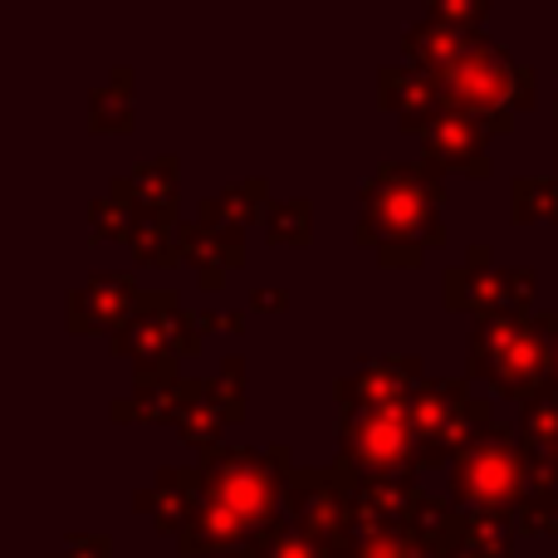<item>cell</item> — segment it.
I'll return each mask as SVG.
<instances>
[{"label": "cell", "instance_id": "d4e9b609", "mask_svg": "<svg viewBox=\"0 0 558 558\" xmlns=\"http://www.w3.org/2000/svg\"><path fill=\"white\" fill-rule=\"evenodd\" d=\"M520 436L539 461H558V392L544 387L534 402L520 407Z\"/></svg>", "mask_w": 558, "mask_h": 558}, {"label": "cell", "instance_id": "d6a6232c", "mask_svg": "<svg viewBox=\"0 0 558 558\" xmlns=\"http://www.w3.org/2000/svg\"><path fill=\"white\" fill-rule=\"evenodd\" d=\"M108 534H78V539H64L54 554H45V558H108Z\"/></svg>", "mask_w": 558, "mask_h": 558}, {"label": "cell", "instance_id": "ac0fdd59", "mask_svg": "<svg viewBox=\"0 0 558 558\" xmlns=\"http://www.w3.org/2000/svg\"><path fill=\"white\" fill-rule=\"evenodd\" d=\"M422 485L416 475H402V481H367L357 485L353 495V520H348V534H367V530H397V524H412V510L422 505Z\"/></svg>", "mask_w": 558, "mask_h": 558}, {"label": "cell", "instance_id": "8992f818", "mask_svg": "<svg viewBox=\"0 0 558 558\" xmlns=\"http://www.w3.org/2000/svg\"><path fill=\"white\" fill-rule=\"evenodd\" d=\"M412 422L416 471H426V465H451L461 451H471L495 426V407L465 377H426L412 392Z\"/></svg>", "mask_w": 558, "mask_h": 558}, {"label": "cell", "instance_id": "1f68e13d", "mask_svg": "<svg viewBox=\"0 0 558 558\" xmlns=\"http://www.w3.org/2000/svg\"><path fill=\"white\" fill-rule=\"evenodd\" d=\"M426 15L441 20V25H456V29H481V20L490 15V5H485V0H432Z\"/></svg>", "mask_w": 558, "mask_h": 558}, {"label": "cell", "instance_id": "603a6c76", "mask_svg": "<svg viewBox=\"0 0 558 558\" xmlns=\"http://www.w3.org/2000/svg\"><path fill=\"white\" fill-rule=\"evenodd\" d=\"M520 534H558V461H534L530 500L514 514Z\"/></svg>", "mask_w": 558, "mask_h": 558}, {"label": "cell", "instance_id": "9a60e30c", "mask_svg": "<svg viewBox=\"0 0 558 558\" xmlns=\"http://www.w3.org/2000/svg\"><path fill=\"white\" fill-rule=\"evenodd\" d=\"M177 251L192 265L202 289H221L226 275L245 265V231H211L202 221H177Z\"/></svg>", "mask_w": 558, "mask_h": 558}, {"label": "cell", "instance_id": "5b68a950", "mask_svg": "<svg viewBox=\"0 0 558 558\" xmlns=\"http://www.w3.org/2000/svg\"><path fill=\"white\" fill-rule=\"evenodd\" d=\"M534 461L539 456L524 446V436H514L510 426L495 422L471 451H461L451 461V500L461 510L475 514H520V505L530 500L534 485Z\"/></svg>", "mask_w": 558, "mask_h": 558}, {"label": "cell", "instance_id": "4dcf8cb0", "mask_svg": "<svg viewBox=\"0 0 558 558\" xmlns=\"http://www.w3.org/2000/svg\"><path fill=\"white\" fill-rule=\"evenodd\" d=\"M211 387H216V402L226 407V416L245 422V357L241 353L221 357V367L211 373Z\"/></svg>", "mask_w": 558, "mask_h": 558}, {"label": "cell", "instance_id": "2e32d148", "mask_svg": "<svg viewBox=\"0 0 558 558\" xmlns=\"http://www.w3.org/2000/svg\"><path fill=\"white\" fill-rule=\"evenodd\" d=\"M167 422L182 432L186 446H196V456H211L216 446H221V432L231 426V416L216 402L211 377H182L172 392V416H167Z\"/></svg>", "mask_w": 558, "mask_h": 558}, {"label": "cell", "instance_id": "7402d4cb", "mask_svg": "<svg viewBox=\"0 0 558 558\" xmlns=\"http://www.w3.org/2000/svg\"><path fill=\"white\" fill-rule=\"evenodd\" d=\"M88 128L94 133H128L133 128V64H118L108 84L88 94Z\"/></svg>", "mask_w": 558, "mask_h": 558}, {"label": "cell", "instance_id": "277c9868", "mask_svg": "<svg viewBox=\"0 0 558 558\" xmlns=\"http://www.w3.org/2000/svg\"><path fill=\"white\" fill-rule=\"evenodd\" d=\"M441 88H446V108H461L475 113L490 137L514 133V118L530 113L534 94H539V78L524 59H514L510 49H500L495 39L481 35V45L471 54H461L451 69H441Z\"/></svg>", "mask_w": 558, "mask_h": 558}, {"label": "cell", "instance_id": "3957f363", "mask_svg": "<svg viewBox=\"0 0 558 558\" xmlns=\"http://www.w3.org/2000/svg\"><path fill=\"white\" fill-rule=\"evenodd\" d=\"M554 343H558L554 308L524 318H481L471 328V338H465V373L524 407L549 387Z\"/></svg>", "mask_w": 558, "mask_h": 558}, {"label": "cell", "instance_id": "9c48e42d", "mask_svg": "<svg viewBox=\"0 0 558 558\" xmlns=\"http://www.w3.org/2000/svg\"><path fill=\"white\" fill-rule=\"evenodd\" d=\"M534 284L539 279L530 265L500 270L490 245H471L465 260L441 275V304L456 314H475V324L481 318H524L534 314Z\"/></svg>", "mask_w": 558, "mask_h": 558}, {"label": "cell", "instance_id": "83f0119b", "mask_svg": "<svg viewBox=\"0 0 558 558\" xmlns=\"http://www.w3.org/2000/svg\"><path fill=\"white\" fill-rule=\"evenodd\" d=\"M265 231H270V245H308V235H314V206L304 196L275 202L265 211Z\"/></svg>", "mask_w": 558, "mask_h": 558}, {"label": "cell", "instance_id": "d6986e66", "mask_svg": "<svg viewBox=\"0 0 558 558\" xmlns=\"http://www.w3.org/2000/svg\"><path fill=\"white\" fill-rule=\"evenodd\" d=\"M113 196H128L137 206L143 221H167L177 226V157H153V162H137L133 172L113 177L108 186Z\"/></svg>", "mask_w": 558, "mask_h": 558}, {"label": "cell", "instance_id": "836d02e7", "mask_svg": "<svg viewBox=\"0 0 558 558\" xmlns=\"http://www.w3.org/2000/svg\"><path fill=\"white\" fill-rule=\"evenodd\" d=\"M377 260H383L387 270H416V265L426 260V245H383Z\"/></svg>", "mask_w": 558, "mask_h": 558}, {"label": "cell", "instance_id": "8d00e7d4", "mask_svg": "<svg viewBox=\"0 0 558 558\" xmlns=\"http://www.w3.org/2000/svg\"><path fill=\"white\" fill-rule=\"evenodd\" d=\"M549 387L558 392V343H554V373H549Z\"/></svg>", "mask_w": 558, "mask_h": 558}, {"label": "cell", "instance_id": "74e56055", "mask_svg": "<svg viewBox=\"0 0 558 558\" xmlns=\"http://www.w3.org/2000/svg\"><path fill=\"white\" fill-rule=\"evenodd\" d=\"M554 133H558V123H554Z\"/></svg>", "mask_w": 558, "mask_h": 558}, {"label": "cell", "instance_id": "f1b7e54d", "mask_svg": "<svg viewBox=\"0 0 558 558\" xmlns=\"http://www.w3.org/2000/svg\"><path fill=\"white\" fill-rule=\"evenodd\" d=\"M128 251H133L137 265H157V270L182 265V251H177V226H167V221H143L133 231V241H128Z\"/></svg>", "mask_w": 558, "mask_h": 558}, {"label": "cell", "instance_id": "4fadbf2b", "mask_svg": "<svg viewBox=\"0 0 558 558\" xmlns=\"http://www.w3.org/2000/svg\"><path fill=\"white\" fill-rule=\"evenodd\" d=\"M426 383V363L416 353H397V357H373V363L353 367L348 377H338L333 392L338 407H387V402H407L416 387Z\"/></svg>", "mask_w": 558, "mask_h": 558}, {"label": "cell", "instance_id": "cb8c5ba5", "mask_svg": "<svg viewBox=\"0 0 558 558\" xmlns=\"http://www.w3.org/2000/svg\"><path fill=\"white\" fill-rule=\"evenodd\" d=\"M241 558H348V549H333V544H318L308 539L304 530H294L289 520L270 524V530H260L251 539V549Z\"/></svg>", "mask_w": 558, "mask_h": 558}, {"label": "cell", "instance_id": "30bf717a", "mask_svg": "<svg viewBox=\"0 0 558 558\" xmlns=\"http://www.w3.org/2000/svg\"><path fill=\"white\" fill-rule=\"evenodd\" d=\"M363 475L353 465H289L284 471V520L308 539L348 549V520Z\"/></svg>", "mask_w": 558, "mask_h": 558}, {"label": "cell", "instance_id": "7c38bea8", "mask_svg": "<svg viewBox=\"0 0 558 558\" xmlns=\"http://www.w3.org/2000/svg\"><path fill=\"white\" fill-rule=\"evenodd\" d=\"M485 143H490V128L475 113H461V108H441L432 128L422 133V162L436 167V172H465V177H490V157H485Z\"/></svg>", "mask_w": 558, "mask_h": 558}, {"label": "cell", "instance_id": "ffe728a7", "mask_svg": "<svg viewBox=\"0 0 558 558\" xmlns=\"http://www.w3.org/2000/svg\"><path fill=\"white\" fill-rule=\"evenodd\" d=\"M481 45V29H456V25H441V20H432L422 10V20H412V25L402 29V54L407 64L426 69V74H441V69H451L461 54H471V49Z\"/></svg>", "mask_w": 558, "mask_h": 558}, {"label": "cell", "instance_id": "7a4b0ae2", "mask_svg": "<svg viewBox=\"0 0 558 558\" xmlns=\"http://www.w3.org/2000/svg\"><path fill=\"white\" fill-rule=\"evenodd\" d=\"M446 186L441 172L426 162H383L363 177L357 186V226L353 241L367 251L383 245H446V221H441Z\"/></svg>", "mask_w": 558, "mask_h": 558}, {"label": "cell", "instance_id": "e0dca14e", "mask_svg": "<svg viewBox=\"0 0 558 558\" xmlns=\"http://www.w3.org/2000/svg\"><path fill=\"white\" fill-rule=\"evenodd\" d=\"M196 500H202V471H186V465H162L153 475V485L133 495V510L147 514L157 530L182 534L186 520L196 514Z\"/></svg>", "mask_w": 558, "mask_h": 558}, {"label": "cell", "instance_id": "44dd1931", "mask_svg": "<svg viewBox=\"0 0 558 558\" xmlns=\"http://www.w3.org/2000/svg\"><path fill=\"white\" fill-rule=\"evenodd\" d=\"M265 211H270V182L265 177H245V182L226 186L221 196L196 206V221L211 226V231H245Z\"/></svg>", "mask_w": 558, "mask_h": 558}, {"label": "cell", "instance_id": "484cf974", "mask_svg": "<svg viewBox=\"0 0 558 558\" xmlns=\"http://www.w3.org/2000/svg\"><path fill=\"white\" fill-rule=\"evenodd\" d=\"M510 211L514 221H558V177H514Z\"/></svg>", "mask_w": 558, "mask_h": 558}, {"label": "cell", "instance_id": "d590c367", "mask_svg": "<svg viewBox=\"0 0 558 558\" xmlns=\"http://www.w3.org/2000/svg\"><path fill=\"white\" fill-rule=\"evenodd\" d=\"M251 308H289V289H275V284H260L251 294Z\"/></svg>", "mask_w": 558, "mask_h": 558}, {"label": "cell", "instance_id": "8fae6325", "mask_svg": "<svg viewBox=\"0 0 558 558\" xmlns=\"http://www.w3.org/2000/svg\"><path fill=\"white\" fill-rule=\"evenodd\" d=\"M137 299H143V289H137L133 275L94 270L84 284L69 289V299H64L69 328H74V333H108V338H113L118 328L133 318Z\"/></svg>", "mask_w": 558, "mask_h": 558}, {"label": "cell", "instance_id": "5bb4252c", "mask_svg": "<svg viewBox=\"0 0 558 558\" xmlns=\"http://www.w3.org/2000/svg\"><path fill=\"white\" fill-rule=\"evenodd\" d=\"M377 104L407 128V133H426L446 108V88L436 74L416 64H383L377 69Z\"/></svg>", "mask_w": 558, "mask_h": 558}, {"label": "cell", "instance_id": "ba28073f", "mask_svg": "<svg viewBox=\"0 0 558 558\" xmlns=\"http://www.w3.org/2000/svg\"><path fill=\"white\" fill-rule=\"evenodd\" d=\"M202 338V314H192L177 289H143L133 318L108 338V348H113V357H128L133 367H167L196 353Z\"/></svg>", "mask_w": 558, "mask_h": 558}, {"label": "cell", "instance_id": "f546056e", "mask_svg": "<svg viewBox=\"0 0 558 558\" xmlns=\"http://www.w3.org/2000/svg\"><path fill=\"white\" fill-rule=\"evenodd\" d=\"M177 387H133L113 402V422H167Z\"/></svg>", "mask_w": 558, "mask_h": 558}, {"label": "cell", "instance_id": "52a82bcc", "mask_svg": "<svg viewBox=\"0 0 558 558\" xmlns=\"http://www.w3.org/2000/svg\"><path fill=\"white\" fill-rule=\"evenodd\" d=\"M338 456L367 481H402L416 475V422L412 397L387 407H353L338 422Z\"/></svg>", "mask_w": 558, "mask_h": 558}, {"label": "cell", "instance_id": "4316f807", "mask_svg": "<svg viewBox=\"0 0 558 558\" xmlns=\"http://www.w3.org/2000/svg\"><path fill=\"white\" fill-rule=\"evenodd\" d=\"M137 226H143V216H137V206L128 202V196L108 192L88 206V235H94V241H133Z\"/></svg>", "mask_w": 558, "mask_h": 558}, {"label": "cell", "instance_id": "e575fe53", "mask_svg": "<svg viewBox=\"0 0 558 558\" xmlns=\"http://www.w3.org/2000/svg\"><path fill=\"white\" fill-rule=\"evenodd\" d=\"M202 328L211 333V328H226V333H245V314H231V308H211V314H202Z\"/></svg>", "mask_w": 558, "mask_h": 558}, {"label": "cell", "instance_id": "6da1fadb", "mask_svg": "<svg viewBox=\"0 0 558 558\" xmlns=\"http://www.w3.org/2000/svg\"><path fill=\"white\" fill-rule=\"evenodd\" d=\"M294 465V451L284 441L270 451L255 446H216L202 456V500L186 530L177 534V549L186 558L202 554H235L251 549L260 530L284 520V471Z\"/></svg>", "mask_w": 558, "mask_h": 558}]
</instances>
